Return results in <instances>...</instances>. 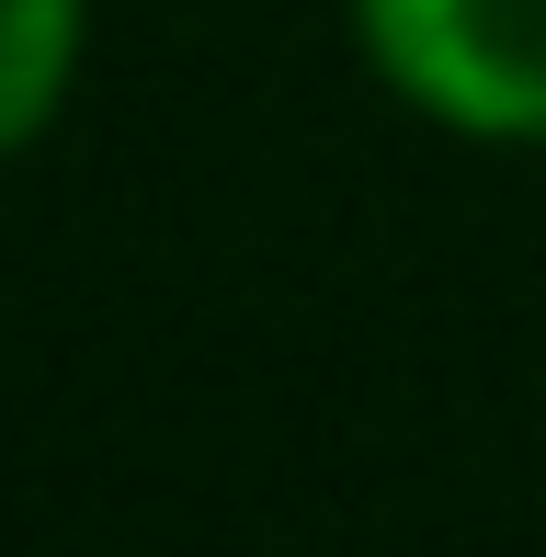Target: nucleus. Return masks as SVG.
I'll list each match as a JSON object with an SVG mask.
<instances>
[{
    "instance_id": "nucleus-1",
    "label": "nucleus",
    "mask_w": 546,
    "mask_h": 557,
    "mask_svg": "<svg viewBox=\"0 0 546 557\" xmlns=\"http://www.w3.org/2000/svg\"><path fill=\"white\" fill-rule=\"evenodd\" d=\"M387 91L467 148H546V0H353Z\"/></svg>"
},
{
    "instance_id": "nucleus-2",
    "label": "nucleus",
    "mask_w": 546,
    "mask_h": 557,
    "mask_svg": "<svg viewBox=\"0 0 546 557\" xmlns=\"http://www.w3.org/2000/svg\"><path fill=\"white\" fill-rule=\"evenodd\" d=\"M80 46H91V0H0V160H23L69 114Z\"/></svg>"
}]
</instances>
